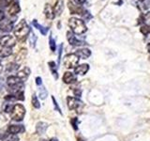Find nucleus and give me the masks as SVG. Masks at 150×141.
Returning <instances> with one entry per match:
<instances>
[{"label": "nucleus", "mask_w": 150, "mask_h": 141, "mask_svg": "<svg viewBox=\"0 0 150 141\" xmlns=\"http://www.w3.org/2000/svg\"><path fill=\"white\" fill-rule=\"evenodd\" d=\"M30 32V27L25 20H22L14 28V35L20 41L26 40L28 33Z\"/></svg>", "instance_id": "f257e3e1"}, {"label": "nucleus", "mask_w": 150, "mask_h": 141, "mask_svg": "<svg viewBox=\"0 0 150 141\" xmlns=\"http://www.w3.org/2000/svg\"><path fill=\"white\" fill-rule=\"evenodd\" d=\"M69 26L70 27V29L72 30V32L77 35L83 34V33H84L87 30L84 22L77 18H73V17L70 18L69 20Z\"/></svg>", "instance_id": "f03ea898"}, {"label": "nucleus", "mask_w": 150, "mask_h": 141, "mask_svg": "<svg viewBox=\"0 0 150 141\" xmlns=\"http://www.w3.org/2000/svg\"><path fill=\"white\" fill-rule=\"evenodd\" d=\"M25 109L22 105H15L11 109V117L12 120L20 121L23 120V116H25Z\"/></svg>", "instance_id": "7ed1b4c3"}, {"label": "nucleus", "mask_w": 150, "mask_h": 141, "mask_svg": "<svg viewBox=\"0 0 150 141\" xmlns=\"http://www.w3.org/2000/svg\"><path fill=\"white\" fill-rule=\"evenodd\" d=\"M79 62V58L75 54H69L64 58V65L67 69L74 68Z\"/></svg>", "instance_id": "20e7f679"}, {"label": "nucleus", "mask_w": 150, "mask_h": 141, "mask_svg": "<svg viewBox=\"0 0 150 141\" xmlns=\"http://www.w3.org/2000/svg\"><path fill=\"white\" fill-rule=\"evenodd\" d=\"M68 106L70 110H78L80 112V108L83 106V103L79 100V99L73 98V97H68L67 98Z\"/></svg>", "instance_id": "39448f33"}, {"label": "nucleus", "mask_w": 150, "mask_h": 141, "mask_svg": "<svg viewBox=\"0 0 150 141\" xmlns=\"http://www.w3.org/2000/svg\"><path fill=\"white\" fill-rule=\"evenodd\" d=\"M14 45H15V39L11 35L4 36L0 39V46L6 47V48H12Z\"/></svg>", "instance_id": "423d86ee"}, {"label": "nucleus", "mask_w": 150, "mask_h": 141, "mask_svg": "<svg viewBox=\"0 0 150 141\" xmlns=\"http://www.w3.org/2000/svg\"><path fill=\"white\" fill-rule=\"evenodd\" d=\"M67 38H68V41L69 42V44H71L72 46H82V45L86 44V42L83 41L78 40L77 38L69 31L67 33Z\"/></svg>", "instance_id": "0eeeda50"}, {"label": "nucleus", "mask_w": 150, "mask_h": 141, "mask_svg": "<svg viewBox=\"0 0 150 141\" xmlns=\"http://www.w3.org/2000/svg\"><path fill=\"white\" fill-rule=\"evenodd\" d=\"M76 55L78 58H83V59H86L87 58L91 56V51L87 49V48H83V49H79L76 51Z\"/></svg>", "instance_id": "6e6552de"}, {"label": "nucleus", "mask_w": 150, "mask_h": 141, "mask_svg": "<svg viewBox=\"0 0 150 141\" xmlns=\"http://www.w3.org/2000/svg\"><path fill=\"white\" fill-rule=\"evenodd\" d=\"M20 11H21V9H20V6H19V3L17 0L12 2L8 8V13L11 14V15H15V14H17Z\"/></svg>", "instance_id": "1a4fd4ad"}, {"label": "nucleus", "mask_w": 150, "mask_h": 141, "mask_svg": "<svg viewBox=\"0 0 150 141\" xmlns=\"http://www.w3.org/2000/svg\"><path fill=\"white\" fill-rule=\"evenodd\" d=\"M89 70V65L88 64H82V65H79L75 68L74 72L76 74H80V75H83L86 74Z\"/></svg>", "instance_id": "9d476101"}, {"label": "nucleus", "mask_w": 150, "mask_h": 141, "mask_svg": "<svg viewBox=\"0 0 150 141\" xmlns=\"http://www.w3.org/2000/svg\"><path fill=\"white\" fill-rule=\"evenodd\" d=\"M63 81L66 84H71V83L76 81V77H75V75L72 73L67 72V73H65L63 75Z\"/></svg>", "instance_id": "9b49d317"}, {"label": "nucleus", "mask_w": 150, "mask_h": 141, "mask_svg": "<svg viewBox=\"0 0 150 141\" xmlns=\"http://www.w3.org/2000/svg\"><path fill=\"white\" fill-rule=\"evenodd\" d=\"M23 131H25V128H23V125H11L8 127L9 134L16 135L19 133H23Z\"/></svg>", "instance_id": "f8f14e48"}, {"label": "nucleus", "mask_w": 150, "mask_h": 141, "mask_svg": "<svg viewBox=\"0 0 150 141\" xmlns=\"http://www.w3.org/2000/svg\"><path fill=\"white\" fill-rule=\"evenodd\" d=\"M47 128H48V124H47V123H45V122H42V121L39 122V123H38L37 126H36L37 134L38 135H43V134H45Z\"/></svg>", "instance_id": "ddd939ff"}, {"label": "nucleus", "mask_w": 150, "mask_h": 141, "mask_svg": "<svg viewBox=\"0 0 150 141\" xmlns=\"http://www.w3.org/2000/svg\"><path fill=\"white\" fill-rule=\"evenodd\" d=\"M43 12L45 14L46 18L50 19V20H53V19L54 18V12L53 9H52V7L50 6L49 4H46L45 5V8H44Z\"/></svg>", "instance_id": "4468645a"}, {"label": "nucleus", "mask_w": 150, "mask_h": 141, "mask_svg": "<svg viewBox=\"0 0 150 141\" xmlns=\"http://www.w3.org/2000/svg\"><path fill=\"white\" fill-rule=\"evenodd\" d=\"M29 73H30V70L28 68H23V70H21L20 72H18L17 73V77L19 78L22 81V80H25L28 75H29Z\"/></svg>", "instance_id": "2eb2a0df"}, {"label": "nucleus", "mask_w": 150, "mask_h": 141, "mask_svg": "<svg viewBox=\"0 0 150 141\" xmlns=\"http://www.w3.org/2000/svg\"><path fill=\"white\" fill-rule=\"evenodd\" d=\"M32 24H33V26H35V28H37V29H39V30H40V32L41 33L42 35H46V34H47V32H48V30H49V28H48V27L42 26L41 25H40V24L38 23L37 20H33Z\"/></svg>", "instance_id": "dca6fc26"}, {"label": "nucleus", "mask_w": 150, "mask_h": 141, "mask_svg": "<svg viewBox=\"0 0 150 141\" xmlns=\"http://www.w3.org/2000/svg\"><path fill=\"white\" fill-rule=\"evenodd\" d=\"M12 54V48H6L0 46V56L1 58H8Z\"/></svg>", "instance_id": "f3484780"}, {"label": "nucleus", "mask_w": 150, "mask_h": 141, "mask_svg": "<svg viewBox=\"0 0 150 141\" xmlns=\"http://www.w3.org/2000/svg\"><path fill=\"white\" fill-rule=\"evenodd\" d=\"M64 9V2L62 1V0H58L57 3H56L55 7H54V13L57 14V15H60L61 13H62Z\"/></svg>", "instance_id": "a211bd4d"}, {"label": "nucleus", "mask_w": 150, "mask_h": 141, "mask_svg": "<svg viewBox=\"0 0 150 141\" xmlns=\"http://www.w3.org/2000/svg\"><path fill=\"white\" fill-rule=\"evenodd\" d=\"M69 7L70 11H71L72 13H75V14H83V12L82 8L76 7V6H74V5H71V3H69Z\"/></svg>", "instance_id": "6ab92c4d"}, {"label": "nucleus", "mask_w": 150, "mask_h": 141, "mask_svg": "<svg viewBox=\"0 0 150 141\" xmlns=\"http://www.w3.org/2000/svg\"><path fill=\"white\" fill-rule=\"evenodd\" d=\"M49 67L52 70V73L54 74V76L55 79L58 78V74H57V72H56V68H57V66L55 65V63L54 61H52V62H49Z\"/></svg>", "instance_id": "aec40b11"}, {"label": "nucleus", "mask_w": 150, "mask_h": 141, "mask_svg": "<svg viewBox=\"0 0 150 141\" xmlns=\"http://www.w3.org/2000/svg\"><path fill=\"white\" fill-rule=\"evenodd\" d=\"M142 19H143V24L144 26H150V11L144 14L142 16Z\"/></svg>", "instance_id": "412c9836"}, {"label": "nucleus", "mask_w": 150, "mask_h": 141, "mask_svg": "<svg viewBox=\"0 0 150 141\" xmlns=\"http://www.w3.org/2000/svg\"><path fill=\"white\" fill-rule=\"evenodd\" d=\"M19 138L16 135L9 134V135H5V137L3 138V141H18Z\"/></svg>", "instance_id": "4be33fe9"}, {"label": "nucleus", "mask_w": 150, "mask_h": 141, "mask_svg": "<svg viewBox=\"0 0 150 141\" xmlns=\"http://www.w3.org/2000/svg\"><path fill=\"white\" fill-rule=\"evenodd\" d=\"M39 92H40V98L42 99V100H44V99H46L47 96H48V91L46 90V88L43 86L40 88Z\"/></svg>", "instance_id": "5701e85b"}, {"label": "nucleus", "mask_w": 150, "mask_h": 141, "mask_svg": "<svg viewBox=\"0 0 150 141\" xmlns=\"http://www.w3.org/2000/svg\"><path fill=\"white\" fill-rule=\"evenodd\" d=\"M18 69H19V65L16 63H9L7 66L8 72H14V70H17Z\"/></svg>", "instance_id": "b1692460"}, {"label": "nucleus", "mask_w": 150, "mask_h": 141, "mask_svg": "<svg viewBox=\"0 0 150 141\" xmlns=\"http://www.w3.org/2000/svg\"><path fill=\"white\" fill-rule=\"evenodd\" d=\"M49 44H50V48L51 50L54 52L55 49H56V44H55V41L54 39L52 36H50V39H49Z\"/></svg>", "instance_id": "393cba45"}, {"label": "nucleus", "mask_w": 150, "mask_h": 141, "mask_svg": "<svg viewBox=\"0 0 150 141\" xmlns=\"http://www.w3.org/2000/svg\"><path fill=\"white\" fill-rule=\"evenodd\" d=\"M32 103H33V106L35 108H40V102L38 100V98L36 96V94L32 96Z\"/></svg>", "instance_id": "a878e982"}, {"label": "nucleus", "mask_w": 150, "mask_h": 141, "mask_svg": "<svg viewBox=\"0 0 150 141\" xmlns=\"http://www.w3.org/2000/svg\"><path fill=\"white\" fill-rule=\"evenodd\" d=\"M29 41H30V44L32 47H35L36 46V41H37V37L33 32H31V35L29 37Z\"/></svg>", "instance_id": "bb28decb"}, {"label": "nucleus", "mask_w": 150, "mask_h": 141, "mask_svg": "<svg viewBox=\"0 0 150 141\" xmlns=\"http://www.w3.org/2000/svg\"><path fill=\"white\" fill-rule=\"evenodd\" d=\"M14 97H15V99H17V100H21V101H23V99H25V97H23V90L16 91L15 94H14Z\"/></svg>", "instance_id": "cd10ccee"}, {"label": "nucleus", "mask_w": 150, "mask_h": 141, "mask_svg": "<svg viewBox=\"0 0 150 141\" xmlns=\"http://www.w3.org/2000/svg\"><path fill=\"white\" fill-rule=\"evenodd\" d=\"M141 32L143 33L144 35H147L150 33V26H144L143 25L141 26Z\"/></svg>", "instance_id": "c85d7f7f"}, {"label": "nucleus", "mask_w": 150, "mask_h": 141, "mask_svg": "<svg viewBox=\"0 0 150 141\" xmlns=\"http://www.w3.org/2000/svg\"><path fill=\"white\" fill-rule=\"evenodd\" d=\"M52 100H53V103H54V108H55V110H57L61 115H62V112H61V109H60V107H59V105H57V103H56V101H55V99H54V97L53 96L52 97Z\"/></svg>", "instance_id": "c756f323"}, {"label": "nucleus", "mask_w": 150, "mask_h": 141, "mask_svg": "<svg viewBox=\"0 0 150 141\" xmlns=\"http://www.w3.org/2000/svg\"><path fill=\"white\" fill-rule=\"evenodd\" d=\"M73 93H74V95L76 96V97H81V89L78 88H73Z\"/></svg>", "instance_id": "7c9ffc66"}, {"label": "nucleus", "mask_w": 150, "mask_h": 141, "mask_svg": "<svg viewBox=\"0 0 150 141\" xmlns=\"http://www.w3.org/2000/svg\"><path fill=\"white\" fill-rule=\"evenodd\" d=\"M71 124H72V126H73V128L75 129V130H77L78 129V120L76 119V118H74V119H72L71 120Z\"/></svg>", "instance_id": "2f4dec72"}, {"label": "nucleus", "mask_w": 150, "mask_h": 141, "mask_svg": "<svg viewBox=\"0 0 150 141\" xmlns=\"http://www.w3.org/2000/svg\"><path fill=\"white\" fill-rule=\"evenodd\" d=\"M62 51H63V44L61 43L58 47V62L61 59V55H62Z\"/></svg>", "instance_id": "473e14b6"}, {"label": "nucleus", "mask_w": 150, "mask_h": 141, "mask_svg": "<svg viewBox=\"0 0 150 141\" xmlns=\"http://www.w3.org/2000/svg\"><path fill=\"white\" fill-rule=\"evenodd\" d=\"M4 19H5V13H4V11H2V9H0V22L3 21Z\"/></svg>", "instance_id": "72a5a7b5"}, {"label": "nucleus", "mask_w": 150, "mask_h": 141, "mask_svg": "<svg viewBox=\"0 0 150 141\" xmlns=\"http://www.w3.org/2000/svg\"><path fill=\"white\" fill-rule=\"evenodd\" d=\"M36 83H37L38 86H40V85L42 84L41 78H40V77H37V78H36Z\"/></svg>", "instance_id": "f704fd0d"}, {"label": "nucleus", "mask_w": 150, "mask_h": 141, "mask_svg": "<svg viewBox=\"0 0 150 141\" xmlns=\"http://www.w3.org/2000/svg\"><path fill=\"white\" fill-rule=\"evenodd\" d=\"M74 1H75V3L78 4V5H83L84 2L86 1V0H74Z\"/></svg>", "instance_id": "c9c22d12"}, {"label": "nucleus", "mask_w": 150, "mask_h": 141, "mask_svg": "<svg viewBox=\"0 0 150 141\" xmlns=\"http://www.w3.org/2000/svg\"><path fill=\"white\" fill-rule=\"evenodd\" d=\"M4 84H5V80H4V78L0 77V89H1V88H3Z\"/></svg>", "instance_id": "e433bc0d"}, {"label": "nucleus", "mask_w": 150, "mask_h": 141, "mask_svg": "<svg viewBox=\"0 0 150 141\" xmlns=\"http://www.w3.org/2000/svg\"><path fill=\"white\" fill-rule=\"evenodd\" d=\"M147 50H148V53L150 54V43L147 45Z\"/></svg>", "instance_id": "4c0bfd02"}, {"label": "nucleus", "mask_w": 150, "mask_h": 141, "mask_svg": "<svg viewBox=\"0 0 150 141\" xmlns=\"http://www.w3.org/2000/svg\"><path fill=\"white\" fill-rule=\"evenodd\" d=\"M50 141H58V140H57V139H55V138H53V139L50 140Z\"/></svg>", "instance_id": "58836bf2"}, {"label": "nucleus", "mask_w": 150, "mask_h": 141, "mask_svg": "<svg viewBox=\"0 0 150 141\" xmlns=\"http://www.w3.org/2000/svg\"><path fill=\"white\" fill-rule=\"evenodd\" d=\"M1 70H2V66L0 65V72H1Z\"/></svg>", "instance_id": "ea45409f"}, {"label": "nucleus", "mask_w": 150, "mask_h": 141, "mask_svg": "<svg viewBox=\"0 0 150 141\" xmlns=\"http://www.w3.org/2000/svg\"><path fill=\"white\" fill-rule=\"evenodd\" d=\"M78 141H83V140H82V139H78Z\"/></svg>", "instance_id": "a19ab883"}, {"label": "nucleus", "mask_w": 150, "mask_h": 141, "mask_svg": "<svg viewBox=\"0 0 150 141\" xmlns=\"http://www.w3.org/2000/svg\"><path fill=\"white\" fill-rule=\"evenodd\" d=\"M139 1H142V2H143V1H144V0H139Z\"/></svg>", "instance_id": "79ce46f5"}, {"label": "nucleus", "mask_w": 150, "mask_h": 141, "mask_svg": "<svg viewBox=\"0 0 150 141\" xmlns=\"http://www.w3.org/2000/svg\"><path fill=\"white\" fill-rule=\"evenodd\" d=\"M41 141H45V140H41Z\"/></svg>", "instance_id": "37998d69"}]
</instances>
